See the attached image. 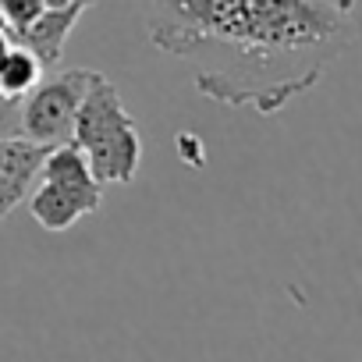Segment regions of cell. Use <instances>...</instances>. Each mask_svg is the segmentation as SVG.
<instances>
[{
    "label": "cell",
    "mask_w": 362,
    "mask_h": 362,
    "mask_svg": "<svg viewBox=\"0 0 362 362\" xmlns=\"http://www.w3.org/2000/svg\"><path fill=\"white\" fill-rule=\"evenodd\" d=\"M149 40L192 64L203 96L277 114L344 54L351 15L330 0H160Z\"/></svg>",
    "instance_id": "cell-1"
},
{
    "label": "cell",
    "mask_w": 362,
    "mask_h": 362,
    "mask_svg": "<svg viewBox=\"0 0 362 362\" xmlns=\"http://www.w3.org/2000/svg\"><path fill=\"white\" fill-rule=\"evenodd\" d=\"M68 142L86 156V163L100 185H128L135 177V170L142 163L139 124L128 114L117 86L107 75H100V71L89 75V86L78 103Z\"/></svg>",
    "instance_id": "cell-2"
},
{
    "label": "cell",
    "mask_w": 362,
    "mask_h": 362,
    "mask_svg": "<svg viewBox=\"0 0 362 362\" xmlns=\"http://www.w3.org/2000/svg\"><path fill=\"white\" fill-rule=\"evenodd\" d=\"M103 203V185L93 177L86 156L64 142L54 146L40 167V177L29 192V214L40 228L61 235L82 217L96 214Z\"/></svg>",
    "instance_id": "cell-3"
},
{
    "label": "cell",
    "mask_w": 362,
    "mask_h": 362,
    "mask_svg": "<svg viewBox=\"0 0 362 362\" xmlns=\"http://www.w3.org/2000/svg\"><path fill=\"white\" fill-rule=\"evenodd\" d=\"M89 68H71L57 75H43L33 93L18 100V117H22V135L54 149L71 139V124L78 114V103L89 86Z\"/></svg>",
    "instance_id": "cell-4"
},
{
    "label": "cell",
    "mask_w": 362,
    "mask_h": 362,
    "mask_svg": "<svg viewBox=\"0 0 362 362\" xmlns=\"http://www.w3.org/2000/svg\"><path fill=\"white\" fill-rule=\"evenodd\" d=\"M47 153H50L47 146H40L25 135L0 139V224L29 199Z\"/></svg>",
    "instance_id": "cell-5"
},
{
    "label": "cell",
    "mask_w": 362,
    "mask_h": 362,
    "mask_svg": "<svg viewBox=\"0 0 362 362\" xmlns=\"http://www.w3.org/2000/svg\"><path fill=\"white\" fill-rule=\"evenodd\" d=\"M47 75L43 61L22 47V43H11L8 54L0 57V96L4 100H22L25 93H33V86Z\"/></svg>",
    "instance_id": "cell-6"
},
{
    "label": "cell",
    "mask_w": 362,
    "mask_h": 362,
    "mask_svg": "<svg viewBox=\"0 0 362 362\" xmlns=\"http://www.w3.org/2000/svg\"><path fill=\"white\" fill-rule=\"evenodd\" d=\"M40 15H43V0H0V25L11 33V40L29 33Z\"/></svg>",
    "instance_id": "cell-7"
},
{
    "label": "cell",
    "mask_w": 362,
    "mask_h": 362,
    "mask_svg": "<svg viewBox=\"0 0 362 362\" xmlns=\"http://www.w3.org/2000/svg\"><path fill=\"white\" fill-rule=\"evenodd\" d=\"M4 135H22V117H18V100L0 96V139Z\"/></svg>",
    "instance_id": "cell-8"
},
{
    "label": "cell",
    "mask_w": 362,
    "mask_h": 362,
    "mask_svg": "<svg viewBox=\"0 0 362 362\" xmlns=\"http://www.w3.org/2000/svg\"><path fill=\"white\" fill-rule=\"evenodd\" d=\"M11 43H15V40H11V33H8L4 25H0V57L8 54V47H11Z\"/></svg>",
    "instance_id": "cell-9"
},
{
    "label": "cell",
    "mask_w": 362,
    "mask_h": 362,
    "mask_svg": "<svg viewBox=\"0 0 362 362\" xmlns=\"http://www.w3.org/2000/svg\"><path fill=\"white\" fill-rule=\"evenodd\" d=\"M330 4H334V8H341L344 15H351V11H355V0H330Z\"/></svg>",
    "instance_id": "cell-10"
}]
</instances>
